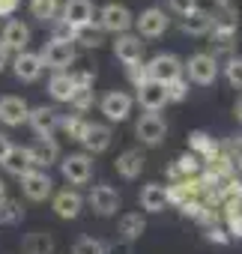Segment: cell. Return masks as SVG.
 <instances>
[{
	"label": "cell",
	"instance_id": "1",
	"mask_svg": "<svg viewBox=\"0 0 242 254\" xmlns=\"http://www.w3.org/2000/svg\"><path fill=\"white\" fill-rule=\"evenodd\" d=\"M132 24H135V15H132V9L123 6V3H105V6L99 9V30H102V33L120 36V33H129Z\"/></svg>",
	"mask_w": 242,
	"mask_h": 254
},
{
	"label": "cell",
	"instance_id": "2",
	"mask_svg": "<svg viewBox=\"0 0 242 254\" xmlns=\"http://www.w3.org/2000/svg\"><path fill=\"white\" fill-rule=\"evenodd\" d=\"M60 171H63V180L69 186H87L93 180V156L69 153V156L60 159Z\"/></svg>",
	"mask_w": 242,
	"mask_h": 254
},
{
	"label": "cell",
	"instance_id": "3",
	"mask_svg": "<svg viewBox=\"0 0 242 254\" xmlns=\"http://www.w3.org/2000/svg\"><path fill=\"white\" fill-rule=\"evenodd\" d=\"M75 45L72 42H48L42 51H39V60H42V69H54V72H69V66L75 63Z\"/></svg>",
	"mask_w": 242,
	"mask_h": 254
},
{
	"label": "cell",
	"instance_id": "4",
	"mask_svg": "<svg viewBox=\"0 0 242 254\" xmlns=\"http://www.w3.org/2000/svg\"><path fill=\"white\" fill-rule=\"evenodd\" d=\"M182 60L177 57V54H156L150 63H147V75H150V81H156V84H171V81H177V78H182Z\"/></svg>",
	"mask_w": 242,
	"mask_h": 254
},
{
	"label": "cell",
	"instance_id": "5",
	"mask_svg": "<svg viewBox=\"0 0 242 254\" xmlns=\"http://www.w3.org/2000/svg\"><path fill=\"white\" fill-rule=\"evenodd\" d=\"M182 69L188 72V81L197 84V87H209V84H215V78H218V63H215L206 51L191 54Z\"/></svg>",
	"mask_w": 242,
	"mask_h": 254
},
{
	"label": "cell",
	"instance_id": "6",
	"mask_svg": "<svg viewBox=\"0 0 242 254\" xmlns=\"http://www.w3.org/2000/svg\"><path fill=\"white\" fill-rule=\"evenodd\" d=\"M21 191H24V197H27V200L42 203V200H48V197L54 194V183H51L48 171L30 168V171L21 177Z\"/></svg>",
	"mask_w": 242,
	"mask_h": 254
},
{
	"label": "cell",
	"instance_id": "7",
	"mask_svg": "<svg viewBox=\"0 0 242 254\" xmlns=\"http://www.w3.org/2000/svg\"><path fill=\"white\" fill-rule=\"evenodd\" d=\"M60 111L51 108V105H39V108H30L27 114V123H30V129L36 138H54V132L60 129Z\"/></svg>",
	"mask_w": 242,
	"mask_h": 254
},
{
	"label": "cell",
	"instance_id": "8",
	"mask_svg": "<svg viewBox=\"0 0 242 254\" xmlns=\"http://www.w3.org/2000/svg\"><path fill=\"white\" fill-rule=\"evenodd\" d=\"M132 105H135V99L129 93H123V90H111L99 102V108H102V114H105L108 123H123V120H129Z\"/></svg>",
	"mask_w": 242,
	"mask_h": 254
},
{
	"label": "cell",
	"instance_id": "9",
	"mask_svg": "<svg viewBox=\"0 0 242 254\" xmlns=\"http://www.w3.org/2000/svg\"><path fill=\"white\" fill-rule=\"evenodd\" d=\"M168 24H171V18H168V12L162 6H150L135 18V27H138L141 39H159L168 30Z\"/></svg>",
	"mask_w": 242,
	"mask_h": 254
},
{
	"label": "cell",
	"instance_id": "10",
	"mask_svg": "<svg viewBox=\"0 0 242 254\" xmlns=\"http://www.w3.org/2000/svg\"><path fill=\"white\" fill-rule=\"evenodd\" d=\"M144 39L138 33H120L114 39V57L123 63V66H132V63H144Z\"/></svg>",
	"mask_w": 242,
	"mask_h": 254
},
{
	"label": "cell",
	"instance_id": "11",
	"mask_svg": "<svg viewBox=\"0 0 242 254\" xmlns=\"http://www.w3.org/2000/svg\"><path fill=\"white\" fill-rule=\"evenodd\" d=\"M135 135L141 138V144L147 147H159L168 135V123L159 117V114H141L138 123H135Z\"/></svg>",
	"mask_w": 242,
	"mask_h": 254
},
{
	"label": "cell",
	"instance_id": "12",
	"mask_svg": "<svg viewBox=\"0 0 242 254\" xmlns=\"http://www.w3.org/2000/svg\"><path fill=\"white\" fill-rule=\"evenodd\" d=\"M87 203H90V206H93V212H96V215H102V218L117 215V209L123 206V200H120L117 189H111V186H93V189H90Z\"/></svg>",
	"mask_w": 242,
	"mask_h": 254
},
{
	"label": "cell",
	"instance_id": "13",
	"mask_svg": "<svg viewBox=\"0 0 242 254\" xmlns=\"http://www.w3.org/2000/svg\"><path fill=\"white\" fill-rule=\"evenodd\" d=\"M0 45H3L6 51H15V54L27 51V45H30V27L21 18H9L3 24V33H0Z\"/></svg>",
	"mask_w": 242,
	"mask_h": 254
},
{
	"label": "cell",
	"instance_id": "14",
	"mask_svg": "<svg viewBox=\"0 0 242 254\" xmlns=\"http://www.w3.org/2000/svg\"><path fill=\"white\" fill-rule=\"evenodd\" d=\"M111 141H114V132H111L108 123H87V132L78 144H84L87 156H99L111 147Z\"/></svg>",
	"mask_w": 242,
	"mask_h": 254
},
{
	"label": "cell",
	"instance_id": "15",
	"mask_svg": "<svg viewBox=\"0 0 242 254\" xmlns=\"http://www.w3.org/2000/svg\"><path fill=\"white\" fill-rule=\"evenodd\" d=\"M27 153H30L33 168H39V171H45V168H51L54 162H60V147H57L54 138H36V141L27 147Z\"/></svg>",
	"mask_w": 242,
	"mask_h": 254
},
{
	"label": "cell",
	"instance_id": "16",
	"mask_svg": "<svg viewBox=\"0 0 242 254\" xmlns=\"http://www.w3.org/2000/svg\"><path fill=\"white\" fill-rule=\"evenodd\" d=\"M188 153L191 156H197L203 165L206 162H212L218 153H221V144L209 135V132H203V129H194L191 135H188Z\"/></svg>",
	"mask_w": 242,
	"mask_h": 254
},
{
	"label": "cell",
	"instance_id": "17",
	"mask_svg": "<svg viewBox=\"0 0 242 254\" xmlns=\"http://www.w3.org/2000/svg\"><path fill=\"white\" fill-rule=\"evenodd\" d=\"M12 72H15V78L24 81V84L39 81V75H42V60H39V54H36V51H21V54H15Z\"/></svg>",
	"mask_w": 242,
	"mask_h": 254
},
{
	"label": "cell",
	"instance_id": "18",
	"mask_svg": "<svg viewBox=\"0 0 242 254\" xmlns=\"http://www.w3.org/2000/svg\"><path fill=\"white\" fill-rule=\"evenodd\" d=\"M51 206H54V212H57L60 218L72 221V218L81 215V209H84V197H81L75 189H63V191H57V194L51 197Z\"/></svg>",
	"mask_w": 242,
	"mask_h": 254
},
{
	"label": "cell",
	"instance_id": "19",
	"mask_svg": "<svg viewBox=\"0 0 242 254\" xmlns=\"http://www.w3.org/2000/svg\"><path fill=\"white\" fill-rule=\"evenodd\" d=\"M93 12H96L93 0H66L63 3V21L75 30L84 24H93Z\"/></svg>",
	"mask_w": 242,
	"mask_h": 254
},
{
	"label": "cell",
	"instance_id": "20",
	"mask_svg": "<svg viewBox=\"0 0 242 254\" xmlns=\"http://www.w3.org/2000/svg\"><path fill=\"white\" fill-rule=\"evenodd\" d=\"M27 102L21 96H0V123L3 126H21L27 123Z\"/></svg>",
	"mask_w": 242,
	"mask_h": 254
},
{
	"label": "cell",
	"instance_id": "21",
	"mask_svg": "<svg viewBox=\"0 0 242 254\" xmlns=\"http://www.w3.org/2000/svg\"><path fill=\"white\" fill-rule=\"evenodd\" d=\"M138 105H141L147 114H159V111H165V105H168V93H165V84L147 81L144 87H138Z\"/></svg>",
	"mask_w": 242,
	"mask_h": 254
},
{
	"label": "cell",
	"instance_id": "22",
	"mask_svg": "<svg viewBox=\"0 0 242 254\" xmlns=\"http://www.w3.org/2000/svg\"><path fill=\"white\" fill-rule=\"evenodd\" d=\"M200 171H203V162H200L197 156H191V153H182L180 159H174V162H171V168H168V180H171V183L194 180Z\"/></svg>",
	"mask_w": 242,
	"mask_h": 254
},
{
	"label": "cell",
	"instance_id": "23",
	"mask_svg": "<svg viewBox=\"0 0 242 254\" xmlns=\"http://www.w3.org/2000/svg\"><path fill=\"white\" fill-rule=\"evenodd\" d=\"M212 12L209 9H191L188 15H182V21H180V30L182 33H188V36H209V30H212Z\"/></svg>",
	"mask_w": 242,
	"mask_h": 254
},
{
	"label": "cell",
	"instance_id": "24",
	"mask_svg": "<svg viewBox=\"0 0 242 254\" xmlns=\"http://www.w3.org/2000/svg\"><path fill=\"white\" fill-rule=\"evenodd\" d=\"M144 165H147V159H144V153L141 150H123L117 156V174L123 177V180H138L141 177V171H144Z\"/></svg>",
	"mask_w": 242,
	"mask_h": 254
},
{
	"label": "cell",
	"instance_id": "25",
	"mask_svg": "<svg viewBox=\"0 0 242 254\" xmlns=\"http://www.w3.org/2000/svg\"><path fill=\"white\" fill-rule=\"evenodd\" d=\"M141 206L144 212H162L168 206V194H165V186L162 183H147L141 189Z\"/></svg>",
	"mask_w": 242,
	"mask_h": 254
},
{
	"label": "cell",
	"instance_id": "26",
	"mask_svg": "<svg viewBox=\"0 0 242 254\" xmlns=\"http://www.w3.org/2000/svg\"><path fill=\"white\" fill-rule=\"evenodd\" d=\"M21 254H54V236L48 230H33L21 242Z\"/></svg>",
	"mask_w": 242,
	"mask_h": 254
},
{
	"label": "cell",
	"instance_id": "27",
	"mask_svg": "<svg viewBox=\"0 0 242 254\" xmlns=\"http://www.w3.org/2000/svg\"><path fill=\"white\" fill-rule=\"evenodd\" d=\"M144 233H147V218L141 212H126L123 218H120V236H123L126 242H138Z\"/></svg>",
	"mask_w": 242,
	"mask_h": 254
},
{
	"label": "cell",
	"instance_id": "28",
	"mask_svg": "<svg viewBox=\"0 0 242 254\" xmlns=\"http://www.w3.org/2000/svg\"><path fill=\"white\" fill-rule=\"evenodd\" d=\"M48 93H51L54 102H66V105H69V99H72V93H75L72 72H54L51 81H48Z\"/></svg>",
	"mask_w": 242,
	"mask_h": 254
},
{
	"label": "cell",
	"instance_id": "29",
	"mask_svg": "<svg viewBox=\"0 0 242 254\" xmlns=\"http://www.w3.org/2000/svg\"><path fill=\"white\" fill-rule=\"evenodd\" d=\"M180 212H182L185 218H191V221L203 224V227H209V224H215V221H218V212H215V209H209V206H203L197 197L185 200V203L180 206Z\"/></svg>",
	"mask_w": 242,
	"mask_h": 254
},
{
	"label": "cell",
	"instance_id": "30",
	"mask_svg": "<svg viewBox=\"0 0 242 254\" xmlns=\"http://www.w3.org/2000/svg\"><path fill=\"white\" fill-rule=\"evenodd\" d=\"M3 168H6V174H12V177H24L30 168H33V162H30V153H27V147H12V153L6 156V162H3Z\"/></svg>",
	"mask_w": 242,
	"mask_h": 254
},
{
	"label": "cell",
	"instance_id": "31",
	"mask_svg": "<svg viewBox=\"0 0 242 254\" xmlns=\"http://www.w3.org/2000/svg\"><path fill=\"white\" fill-rule=\"evenodd\" d=\"M60 12V0H30V15L42 24H51Z\"/></svg>",
	"mask_w": 242,
	"mask_h": 254
},
{
	"label": "cell",
	"instance_id": "32",
	"mask_svg": "<svg viewBox=\"0 0 242 254\" xmlns=\"http://www.w3.org/2000/svg\"><path fill=\"white\" fill-rule=\"evenodd\" d=\"M72 42H81L84 48H102L105 33L99 30V24H96V27H93V24H84V27L75 30V39H72Z\"/></svg>",
	"mask_w": 242,
	"mask_h": 254
},
{
	"label": "cell",
	"instance_id": "33",
	"mask_svg": "<svg viewBox=\"0 0 242 254\" xmlns=\"http://www.w3.org/2000/svg\"><path fill=\"white\" fill-rule=\"evenodd\" d=\"M60 129H63L72 141H81L84 132H87V120H84L81 114H66V117H60Z\"/></svg>",
	"mask_w": 242,
	"mask_h": 254
},
{
	"label": "cell",
	"instance_id": "34",
	"mask_svg": "<svg viewBox=\"0 0 242 254\" xmlns=\"http://www.w3.org/2000/svg\"><path fill=\"white\" fill-rule=\"evenodd\" d=\"M224 78L230 87L242 90V54H233L227 63H224Z\"/></svg>",
	"mask_w": 242,
	"mask_h": 254
},
{
	"label": "cell",
	"instance_id": "35",
	"mask_svg": "<svg viewBox=\"0 0 242 254\" xmlns=\"http://www.w3.org/2000/svg\"><path fill=\"white\" fill-rule=\"evenodd\" d=\"M24 218V209H21V203H15V200H3L0 203V224H18Z\"/></svg>",
	"mask_w": 242,
	"mask_h": 254
},
{
	"label": "cell",
	"instance_id": "36",
	"mask_svg": "<svg viewBox=\"0 0 242 254\" xmlns=\"http://www.w3.org/2000/svg\"><path fill=\"white\" fill-rule=\"evenodd\" d=\"M69 105L75 108V114H81V117H84V114L96 105V93H93V90H75V93H72V99H69Z\"/></svg>",
	"mask_w": 242,
	"mask_h": 254
},
{
	"label": "cell",
	"instance_id": "37",
	"mask_svg": "<svg viewBox=\"0 0 242 254\" xmlns=\"http://www.w3.org/2000/svg\"><path fill=\"white\" fill-rule=\"evenodd\" d=\"M72 254H105V242L93 239V236H81L72 248Z\"/></svg>",
	"mask_w": 242,
	"mask_h": 254
},
{
	"label": "cell",
	"instance_id": "38",
	"mask_svg": "<svg viewBox=\"0 0 242 254\" xmlns=\"http://www.w3.org/2000/svg\"><path fill=\"white\" fill-rule=\"evenodd\" d=\"M51 39H54V42H72V39H75V27H69L63 18H54V21H51ZM72 45H75V42H72Z\"/></svg>",
	"mask_w": 242,
	"mask_h": 254
},
{
	"label": "cell",
	"instance_id": "39",
	"mask_svg": "<svg viewBox=\"0 0 242 254\" xmlns=\"http://www.w3.org/2000/svg\"><path fill=\"white\" fill-rule=\"evenodd\" d=\"M126 78H129V84L138 90V87H144L147 81H150V75H147V63H132V66H126Z\"/></svg>",
	"mask_w": 242,
	"mask_h": 254
},
{
	"label": "cell",
	"instance_id": "40",
	"mask_svg": "<svg viewBox=\"0 0 242 254\" xmlns=\"http://www.w3.org/2000/svg\"><path fill=\"white\" fill-rule=\"evenodd\" d=\"M165 93H168V105H171V102H182V99L188 96V81H185V78H177V81L165 84Z\"/></svg>",
	"mask_w": 242,
	"mask_h": 254
},
{
	"label": "cell",
	"instance_id": "41",
	"mask_svg": "<svg viewBox=\"0 0 242 254\" xmlns=\"http://www.w3.org/2000/svg\"><path fill=\"white\" fill-rule=\"evenodd\" d=\"M72 81H75V90H93V84H96V72H90V69L72 72Z\"/></svg>",
	"mask_w": 242,
	"mask_h": 254
},
{
	"label": "cell",
	"instance_id": "42",
	"mask_svg": "<svg viewBox=\"0 0 242 254\" xmlns=\"http://www.w3.org/2000/svg\"><path fill=\"white\" fill-rule=\"evenodd\" d=\"M203 236H206V242H215V245H227V242H230L227 230H224V227H218V224H209Z\"/></svg>",
	"mask_w": 242,
	"mask_h": 254
},
{
	"label": "cell",
	"instance_id": "43",
	"mask_svg": "<svg viewBox=\"0 0 242 254\" xmlns=\"http://www.w3.org/2000/svg\"><path fill=\"white\" fill-rule=\"evenodd\" d=\"M224 230H227V236H230V239H242V212H236V215L224 218Z\"/></svg>",
	"mask_w": 242,
	"mask_h": 254
},
{
	"label": "cell",
	"instance_id": "44",
	"mask_svg": "<svg viewBox=\"0 0 242 254\" xmlns=\"http://www.w3.org/2000/svg\"><path fill=\"white\" fill-rule=\"evenodd\" d=\"M168 9L177 15H188L191 9H197V0H168Z\"/></svg>",
	"mask_w": 242,
	"mask_h": 254
},
{
	"label": "cell",
	"instance_id": "45",
	"mask_svg": "<svg viewBox=\"0 0 242 254\" xmlns=\"http://www.w3.org/2000/svg\"><path fill=\"white\" fill-rule=\"evenodd\" d=\"M21 0H0V18H9L15 9H18Z\"/></svg>",
	"mask_w": 242,
	"mask_h": 254
},
{
	"label": "cell",
	"instance_id": "46",
	"mask_svg": "<svg viewBox=\"0 0 242 254\" xmlns=\"http://www.w3.org/2000/svg\"><path fill=\"white\" fill-rule=\"evenodd\" d=\"M12 147H15V144H12V141H9L6 135H0V165L6 162V156L12 153Z\"/></svg>",
	"mask_w": 242,
	"mask_h": 254
},
{
	"label": "cell",
	"instance_id": "47",
	"mask_svg": "<svg viewBox=\"0 0 242 254\" xmlns=\"http://www.w3.org/2000/svg\"><path fill=\"white\" fill-rule=\"evenodd\" d=\"M6 66H9V51H6L3 45H0V72H3Z\"/></svg>",
	"mask_w": 242,
	"mask_h": 254
},
{
	"label": "cell",
	"instance_id": "48",
	"mask_svg": "<svg viewBox=\"0 0 242 254\" xmlns=\"http://www.w3.org/2000/svg\"><path fill=\"white\" fill-rule=\"evenodd\" d=\"M233 114H236V120H239V123H242V96H239V99H236V105H233Z\"/></svg>",
	"mask_w": 242,
	"mask_h": 254
},
{
	"label": "cell",
	"instance_id": "49",
	"mask_svg": "<svg viewBox=\"0 0 242 254\" xmlns=\"http://www.w3.org/2000/svg\"><path fill=\"white\" fill-rule=\"evenodd\" d=\"M3 200H6V183L0 180V203H3Z\"/></svg>",
	"mask_w": 242,
	"mask_h": 254
},
{
	"label": "cell",
	"instance_id": "50",
	"mask_svg": "<svg viewBox=\"0 0 242 254\" xmlns=\"http://www.w3.org/2000/svg\"><path fill=\"white\" fill-rule=\"evenodd\" d=\"M236 168H239V174H242V159H236Z\"/></svg>",
	"mask_w": 242,
	"mask_h": 254
}]
</instances>
